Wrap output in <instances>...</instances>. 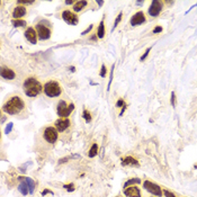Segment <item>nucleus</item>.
<instances>
[{"instance_id": "obj_9", "label": "nucleus", "mask_w": 197, "mask_h": 197, "mask_svg": "<svg viewBox=\"0 0 197 197\" xmlns=\"http://www.w3.org/2000/svg\"><path fill=\"white\" fill-rule=\"evenodd\" d=\"M161 10H162V4L159 0H153L150 5V8H149V15L152 17H157V16H159Z\"/></svg>"}, {"instance_id": "obj_8", "label": "nucleus", "mask_w": 197, "mask_h": 197, "mask_svg": "<svg viewBox=\"0 0 197 197\" xmlns=\"http://www.w3.org/2000/svg\"><path fill=\"white\" fill-rule=\"evenodd\" d=\"M62 18L65 23H68L69 25H77L79 19L75 13H72L71 10H64L62 13Z\"/></svg>"}, {"instance_id": "obj_34", "label": "nucleus", "mask_w": 197, "mask_h": 197, "mask_svg": "<svg viewBox=\"0 0 197 197\" xmlns=\"http://www.w3.org/2000/svg\"><path fill=\"white\" fill-rule=\"evenodd\" d=\"M125 105V102H124V100H122V99H120L118 102H116V107H123Z\"/></svg>"}, {"instance_id": "obj_6", "label": "nucleus", "mask_w": 197, "mask_h": 197, "mask_svg": "<svg viewBox=\"0 0 197 197\" xmlns=\"http://www.w3.org/2000/svg\"><path fill=\"white\" fill-rule=\"evenodd\" d=\"M35 28H36V33H37V36L39 39L46 41V39H49V38L51 37V29L49 27L44 26L42 23L37 24V25L35 26Z\"/></svg>"}, {"instance_id": "obj_17", "label": "nucleus", "mask_w": 197, "mask_h": 197, "mask_svg": "<svg viewBox=\"0 0 197 197\" xmlns=\"http://www.w3.org/2000/svg\"><path fill=\"white\" fill-rule=\"evenodd\" d=\"M19 180H25L27 186H28V188H29V194H33L34 193V188H35V183H34V180L31 178H28V177H19Z\"/></svg>"}, {"instance_id": "obj_29", "label": "nucleus", "mask_w": 197, "mask_h": 197, "mask_svg": "<svg viewBox=\"0 0 197 197\" xmlns=\"http://www.w3.org/2000/svg\"><path fill=\"white\" fill-rule=\"evenodd\" d=\"M18 4L21 6V5H25V6H27V5H33L34 4V1H25V0H19Z\"/></svg>"}, {"instance_id": "obj_41", "label": "nucleus", "mask_w": 197, "mask_h": 197, "mask_svg": "<svg viewBox=\"0 0 197 197\" xmlns=\"http://www.w3.org/2000/svg\"><path fill=\"white\" fill-rule=\"evenodd\" d=\"M144 1H136V5H143Z\"/></svg>"}, {"instance_id": "obj_24", "label": "nucleus", "mask_w": 197, "mask_h": 197, "mask_svg": "<svg viewBox=\"0 0 197 197\" xmlns=\"http://www.w3.org/2000/svg\"><path fill=\"white\" fill-rule=\"evenodd\" d=\"M83 118H85L86 123H89L91 121V115L88 110H83Z\"/></svg>"}, {"instance_id": "obj_18", "label": "nucleus", "mask_w": 197, "mask_h": 197, "mask_svg": "<svg viewBox=\"0 0 197 197\" xmlns=\"http://www.w3.org/2000/svg\"><path fill=\"white\" fill-rule=\"evenodd\" d=\"M87 1H85V0H81V1H77L76 4L73 5V11L75 13H79V11H81L85 7L87 6Z\"/></svg>"}, {"instance_id": "obj_30", "label": "nucleus", "mask_w": 197, "mask_h": 197, "mask_svg": "<svg viewBox=\"0 0 197 197\" xmlns=\"http://www.w3.org/2000/svg\"><path fill=\"white\" fill-rule=\"evenodd\" d=\"M150 51H151V49L149 47V49H148V50H146V51H145V53H144V54H143V55L141 57V59H140L141 61H143V60H145V59H146V57L149 55V53H150Z\"/></svg>"}, {"instance_id": "obj_35", "label": "nucleus", "mask_w": 197, "mask_h": 197, "mask_svg": "<svg viewBox=\"0 0 197 197\" xmlns=\"http://www.w3.org/2000/svg\"><path fill=\"white\" fill-rule=\"evenodd\" d=\"M162 32V27L161 26H158V27H155L154 29H153V33L154 34H157V33H161Z\"/></svg>"}, {"instance_id": "obj_13", "label": "nucleus", "mask_w": 197, "mask_h": 197, "mask_svg": "<svg viewBox=\"0 0 197 197\" xmlns=\"http://www.w3.org/2000/svg\"><path fill=\"white\" fill-rule=\"evenodd\" d=\"M124 195L126 197H141L140 189L135 186H130L124 189Z\"/></svg>"}, {"instance_id": "obj_32", "label": "nucleus", "mask_w": 197, "mask_h": 197, "mask_svg": "<svg viewBox=\"0 0 197 197\" xmlns=\"http://www.w3.org/2000/svg\"><path fill=\"white\" fill-rule=\"evenodd\" d=\"M163 194H165V197H176L173 193H171V191H163Z\"/></svg>"}, {"instance_id": "obj_12", "label": "nucleus", "mask_w": 197, "mask_h": 197, "mask_svg": "<svg viewBox=\"0 0 197 197\" xmlns=\"http://www.w3.org/2000/svg\"><path fill=\"white\" fill-rule=\"evenodd\" d=\"M144 21H145V16H144V14L142 13V11H138V13L134 14L133 16H132L130 23H131L132 26H138V25L143 24Z\"/></svg>"}, {"instance_id": "obj_7", "label": "nucleus", "mask_w": 197, "mask_h": 197, "mask_svg": "<svg viewBox=\"0 0 197 197\" xmlns=\"http://www.w3.org/2000/svg\"><path fill=\"white\" fill-rule=\"evenodd\" d=\"M44 139L49 143H51V144H53V143H55L57 140V130L55 128V127L53 126H49L46 127L44 130Z\"/></svg>"}, {"instance_id": "obj_23", "label": "nucleus", "mask_w": 197, "mask_h": 197, "mask_svg": "<svg viewBox=\"0 0 197 197\" xmlns=\"http://www.w3.org/2000/svg\"><path fill=\"white\" fill-rule=\"evenodd\" d=\"M11 23L15 27H26V21L23 19H14Z\"/></svg>"}, {"instance_id": "obj_14", "label": "nucleus", "mask_w": 197, "mask_h": 197, "mask_svg": "<svg viewBox=\"0 0 197 197\" xmlns=\"http://www.w3.org/2000/svg\"><path fill=\"white\" fill-rule=\"evenodd\" d=\"M26 13H27L26 7L18 5V6L15 7V9H14L13 17H14V19H20L21 17H24V16H25Z\"/></svg>"}, {"instance_id": "obj_36", "label": "nucleus", "mask_w": 197, "mask_h": 197, "mask_svg": "<svg viewBox=\"0 0 197 197\" xmlns=\"http://www.w3.org/2000/svg\"><path fill=\"white\" fill-rule=\"evenodd\" d=\"M175 100H176V96H175V92H171V105L175 106Z\"/></svg>"}, {"instance_id": "obj_2", "label": "nucleus", "mask_w": 197, "mask_h": 197, "mask_svg": "<svg viewBox=\"0 0 197 197\" xmlns=\"http://www.w3.org/2000/svg\"><path fill=\"white\" fill-rule=\"evenodd\" d=\"M23 88H24L25 95L28 96V97H36L42 92V90H44L42 85L38 82L35 78L26 79L24 81V85H23Z\"/></svg>"}, {"instance_id": "obj_10", "label": "nucleus", "mask_w": 197, "mask_h": 197, "mask_svg": "<svg viewBox=\"0 0 197 197\" xmlns=\"http://www.w3.org/2000/svg\"><path fill=\"white\" fill-rule=\"evenodd\" d=\"M70 126V120L68 117H63V118H59L55 122V128L57 132H63L68 127Z\"/></svg>"}, {"instance_id": "obj_37", "label": "nucleus", "mask_w": 197, "mask_h": 197, "mask_svg": "<svg viewBox=\"0 0 197 197\" xmlns=\"http://www.w3.org/2000/svg\"><path fill=\"white\" fill-rule=\"evenodd\" d=\"M46 194H53V193H52V191H50L49 189H45V191H42V195H43V196H45Z\"/></svg>"}, {"instance_id": "obj_11", "label": "nucleus", "mask_w": 197, "mask_h": 197, "mask_svg": "<svg viewBox=\"0 0 197 197\" xmlns=\"http://www.w3.org/2000/svg\"><path fill=\"white\" fill-rule=\"evenodd\" d=\"M25 37L26 39L29 42V43H32V44H36L37 43V33L36 31L33 28V27H28L27 29H26L25 32Z\"/></svg>"}, {"instance_id": "obj_27", "label": "nucleus", "mask_w": 197, "mask_h": 197, "mask_svg": "<svg viewBox=\"0 0 197 197\" xmlns=\"http://www.w3.org/2000/svg\"><path fill=\"white\" fill-rule=\"evenodd\" d=\"M63 188H65L68 191H75V185L73 184H69V185H64Z\"/></svg>"}, {"instance_id": "obj_16", "label": "nucleus", "mask_w": 197, "mask_h": 197, "mask_svg": "<svg viewBox=\"0 0 197 197\" xmlns=\"http://www.w3.org/2000/svg\"><path fill=\"white\" fill-rule=\"evenodd\" d=\"M18 191L19 193H20L21 195H24V196H26L27 194H29V188H28V186H27L25 180H21V183L19 184Z\"/></svg>"}, {"instance_id": "obj_3", "label": "nucleus", "mask_w": 197, "mask_h": 197, "mask_svg": "<svg viewBox=\"0 0 197 197\" xmlns=\"http://www.w3.org/2000/svg\"><path fill=\"white\" fill-rule=\"evenodd\" d=\"M44 92L47 97L53 98V97H57V96L61 95L62 89H61L60 85L57 81L51 80V81H49V82H46L44 85Z\"/></svg>"}, {"instance_id": "obj_31", "label": "nucleus", "mask_w": 197, "mask_h": 197, "mask_svg": "<svg viewBox=\"0 0 197 197\" xmlns=\"http://www.w3.org/2000/svg\"><path fill=\"white\" fill-rule=\"evenodd\" d=\"M91 29H92V25L88 26V27H87V28H86V29H85V31L81 33V35H87V34H88V33H89Z\"/></svg>"}, {"instance_id": "obj_22", "label": "nucleus", "mask_w": 197, "mask_h": 197, "mask_svg": "<svg viewBox=\"0 0 197 197\" xmlns=\"http://www.w3.org/2000/svg\"><path fill=\"white\" fill-rule=\"evenodd\" d=\"M141 183V179L139 178H133V179H130V180H127L126 183L124 184V188H127V187H130L131 185H136V184H140Z\"/></svg>"}, {"instance_id": "obj_25", "label": "nucleus", "mask_w": 197, "mask_h": 197, "mask_svg": "<svg viewBox=\"0 0 197 197\" xmlns=\"http://www.w3.org/2000/svg\"><path fill=\"white\" fill-rule=\"evenodd\" d=\"M122 16H123V14H122V13L118 14L117 18L115 19V21H114V27H113V29H114L115 27H116V26H117V25H118V24H120V21H121V20H122Z\"/></svg>"}, {"instance_id": "obj_4", "label": "nucleus", "mask_w": 197, "mask_h": 197, "mask_svg": "<svg viewBox=\"0 0 197 197\" xmlns=\"http://www.w3.org/2000/svg\"><path fill=\"white\" fill-rule=\"evenodd\" d=\"M73 109H75V104L71 102L69 106H67V102H64V100H60L59 104H57V115H59L61 118H63V117L70 116V114L73 112Z\"/></svg>"}, {"instance_id": "obj_21", "label": "nucleus", "mask_w": 197, "mask_h": 197, "mask_svg": "<svg viewBox=\"0 0 197 197\" xmlns=\"http://www.w3.org/2000/svg\"><path fill=\"white\" fill-rule=\"evenodd\" d=\"M97 153H98V145H97V143H94L91 148H90L89 152H88V157L89 158H94L97 155Z\"/></svg>"}, {"instance_id": "obj_26", "label": "nucleus", "mask_w": 197, "mask_h": 197, "mask_svg": "<svg viewBox=\"0 0 197 197\" xmlns=\"http://www.w3.org/2000/svg\"><path fill=\"white\" fill-rule=\"evenodd\" d=\"M114 65H113V68H112V71H110V76H109V82H108V86H107V90H109L110 88V85H112V81H113V75H114Z\"/></svg>"}, {"instance_id": "obj_15", "label": "nucleus", "mask_w": 197, "mask_h": 197, "mask_svg": "<svg viewBox=\"0 0 197 197\" xmlns=\"http://www.w3.org/2000/svg\"><path fill=\"white\" fill-rule=\"evenodd\" d=\"M1 77L6 80H13L16 78V73L9 68H2L1 69Z\"/></svg>"}, {"instance_id": "obj_1", "label": "nucleus", "mask_w": 197, "mask_h": 197, "mask_svg": "<svg viewBox=\"0 0 197 197\" xmlns=\"http://www.w3.org/2000/svg\"><path fill=\"white\" fill-rule=\"evenodd\" d=\"M25 108V104L18 96H14L2 106V110L9 115H17Z\"/></svg>"}, {"instance_id": "obj_33", "label": "nucleus", "mask_w": 197, "mask_h": 197, "mask_svg": "<svg viewBox=\"0 0 197 197\" xmlns=\"http://www.w3.org/2000/svg\"><path fill=\"white\" fill-rule=\"evenodd\" d=\"M100 77L105 78L106 77V67L105 65H102V71H100Z\"/></svg>"}, {"instance_id": "obj_20", "label": "nucleus", "mask_w": 197, "mask_h": 197, "mask_svg": "<svg viewBox=\"0 0 197 197\" xmlns=\"http://www.w3.org/2000/svg\"><path fill=\"white\" fill-rule=\"evenodd\" d=\"M97 37L98 38H102L105 36V24H104V19L100 21V24L98 26V31H97Z\"/></svg>"}, {"instance_id": "obj_28", "label": "nucleus", "mask_w": 197, "mask_h": 197, "mask_svg": "<svg viewBox=\"0 0 197 197\" xmlns=\"http://www.w3.org/2000/svg\"><path fill=\"white\" fill-rule=\"evenodd\" d=\"M13 126H14L13 123H9V124H8V125L6 126L5 133H6V134H9V133H10V132H11V130H13Z\"/></svg>"}, {"instance_id": "obj_40", "label": "nucleus", "mask_w": 197, "mask_h": 197, "mask_svg": "<svg viewBox=\"0 0 197 197\" xmlns=\"http://www.w3.org/2000/svg\"><path fill=\"white\" fill-rule=\"evenodd\" d=\"M65 5H73V1H65Z\"/></svg>"}, {"instance_id": "obj_19", "label": "nucleus", "mask_w": 197, "mask_h": 197, "mask_svg": "<svg viewBox=\"0 0 197 197\" xmlns=\"http://www.w3.org/2000/svg\"><path fill=\"white\" fill-rule=\"evenodd\" d=\"M122 165H139V162H138V160L134 159V158H132V157H126L125 159H123Z\"/></svg>"}, {"instance_id": "obj_39", "label": "nucleus", "mask_w": 197, "mask_h": 197, "mask_svg": "<svg viewBox=\"0 0 197 197\" xmlns=\"http://www.w3.org/2000/svg\"><path fill=\"white\" fill-rule=\"evenodd\" d=\"M96 2H97V4L99 5V6H102V5H104V1H102V0H97Z\"/></svg>"}, {"instance_id": "obj_5", "label": "nucleus", "mask_w": 197, "mask_h": 197, "mask_svg": "<svg viewBox=\"0 0 197 197\" xmlns=\"http://www.w3.org/2000/svg\"><path fill=\"white\" fill-rule=\"evenodd\" d=\"M143 187L145 188V191H148L150 194H152V195H154V196L157 197H161L162 193H163L158 185L152 183V181H150V180H145L143 183Z\"/></svg>"}, {"instance_id": "obj_38", "label": "nucleus", "mask_w": 197, "mask_h": 197, "mask_svg": "<svg viewBox=\"0 0 197 197\" xmlns=\"http://www.w3.org/2000/svg\"><path fill=\"white\" fill-rule=\"evenodd\" d=\"M69 159V158H63V159H60L59 161V163H64V162H67V160Z\"/></svg>"}]
</instances>
